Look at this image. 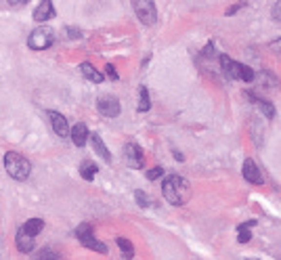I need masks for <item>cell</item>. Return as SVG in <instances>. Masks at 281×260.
I'll return each instance as SVG.
<instances>
[{
    "label": "cell",
    "mask_w": 281,
    "mask_h": 260,
    "mask_svg": "<svg viewBox=\"0 0 281 260\" xmlns=\"http://www.w3.org/2000/svg\"><path fill=\"white\" fill-rule=\"evenodd\" d=\"M174 158H177V160H181V161L185 160V158H182V153H179V151H174Z\"/></svg>",
    "instance_id": "1f68e13d"
},
{
    "label": "cell",
    "mask_w": 281,
    "mask_h": 260,
    "mask_svg": "<svg viewBox=\"0 0 281 260\" xmlns=\"http://www.w3.org/2000/svg\"><path fill=\"white\" fill-rule=\"evenodd\" d=\"M69 139H72V143L76 147H84L88 140V128L84 124H76L72 130H69Z\"/></svg>",
    "instance_id": "8fae6325"
},
{
    "label": "cell",
    "mask_w": 281,
    "mask_h": 260,
    "mask_svg": "<svg viewBox=\"0 0 281 260\" xmlns=\"http://www.w3.org/2000/svg\"><path fill=\"white\" fill-rule=\"evenodd\" d=\"M135 198H137V201H139V206H140V208H149V206H151V198H149L147 193L137 191V193H135Z\"/></svg>",
    "instance_id": "603a6c76"
},
{
    "label": "cell",
    "mask_w": 281,
    "mask_h": 260,
    "mask_svg": "<svg viewBox=\"0 0 281 260\" xmlns=\"http://www.w3.org/2000/svg\"><path fill=\"white\" fill-rule=\"evenodd\" d=\"M161 191H164L166 201H170L172 206H185L191 200V185L179 174H170L161 185Z\"/></svg>",
    "instance_id": "6da1fadb"
},
{
    "label": "cell",
    "mask_w": 281,
    "mask_h": 260,
    "mask_svg": "<svg viewBox=\"0 0 281 260\" xmlns=\"http://www.w3.org/2000/svg\"><path fill=\"white\" fill-rule=\"evenodd\" d=\"M224 72H227L231 78H235V80H240V72H241V63H237V61H233L231 59V63L227 67H224Z\"/></svg>",
    "instance_id": "44dd1931"
},
{
    "label": "cell",
    "mask_w": 281,
    "mask_h": 260,
    "mask_svg": "<svg viewBox=\"0 0 281 260\" xmlns=\"http://www.w3.org/2000/svg\"><path fill=\"white\" fill-rule=\"evenodd\" d=\"M55 17V6L51 0H44V2H40L36 9H34V19L36 21H48V19H53Z\"/></svg>",
    "instance_id": "9c48e42d"
},
{
    "label": "cell",
    "mask_w": 281,
    "mask_h": 260,
    "mask_svg": "<svg viewBox=\"0 0 281 260\" xmlns=\"http://www.w3.org/2000/svg\"><path fill=\"white\" fill-rule=\"evenodd\" d=\"M240 80H243V82H252V80H254V72H252V69H250L248 65H241Z\"/></svg>",
    "instance_id": "cb8c5ba5"
},
{
    "label": "cell",
    "mask_w": 281,
    "mask_h": 260,
    "mask_svg": "<svg viewBox=\"0 0 281 260\" xmlns=\"http://www.w3.org/2000/svg\"><path fill=\"white\" fill-rule=\"evenodd\" d=\"M4 168H6V172H9V177H13L15 180H25L32 172V164L17 151L4 153Z\"/></svg>",
    "instance_id": "7a4b0ae2"
},
{
    "label": "cell",
    "mask_w": 281,
    "mask_h": 260,
    "mask_svg": "<svg viewBox=\"0 0 281 260\" xmlns=\"http://www.w3.org/2000/svg\"><path fill=\"white\" fill-rule=\"evenodd\" d=\"M55 42V32L51 30V27H36L30 38H27V46L32 48V51H46L48 46H51Z\"/></svg>",
    "instance_id": "3957f363"
},
{
    "label": "cell",
    "mask_w": 281,
    "mask_h": 260,
    "mask_svg": "<svg viewBox=\"0 0 281 260\" xmlns=\"http://www.w3.org/2000/svg\"><path fill=\"white\" fill-rule=\"evenodd\" d=\"M105 72H107V76H109V78L118 80V72H116V67H114V65H105Z\"/></svg>",
    "instance_id": "83f0119b"
},
{
    "label": "cell",
    "mask_w": 281,
    "mask_h": 260,
    "mask_svg": "<svg viewBox=\"0 0 281 260\" xmlns=\"http://www.w3.org/2000/svg\"><path fill=\"white\" fill-rule=\"evenodd\" d=\"M21 229H23V233H25V235L36 237V235L40 233V231L44 229V220H42V219H30V220H27Z\"/></svg>",
    "instance_id": "5bb4252c"
},
{
    "label": "cell",
    "mask_w": 281,
    "mask_h": 260,
    "mask_svg": "<svg viewBox=\"0 0 281 260\" xmlns=\"http://www.w3.org/2000/svg\"><path fill=\"white\" fill-rule=\"evenodd\" d=\"M97 172H99V166L95 164V161H90V160H84L82 164H80V177L84 180H93L97 177Z\"/></svg>",
    "instance_id": "4fadbf2b"
},
{
    "label": "cell",
    "mask_w": 281,
    "mask_h": 260,
    "mask_svg": "<svg viewBox=\"0 0 281 260\" xmlns=\"http://www.w3.org/2000/svg\"><path fill=\"white\" fill-rule=\"evenodd\" d=\"M271 48H273L275 53H281V38L275 40V42H271Z\"/></svg>",
    "instance_id": "f546056e"
},
{
    "label": "cell",
    "mask_w": 281,
    "mask_h": 260,
    "mask_svg": "<svg viewBox=\"0 0 281 260\" xmlns=\"http://www.w3.org/2000/svg\"><path fill=\"white\" fill-rule=\"evenodd\" d=\"M151 107V101H149V90H147L145 86L140 88V103H139V111L140 114H145V111H149Z\"/></svg>",
    "instance_id": "ffe728a7"
},
{
    "label": "cell",
    "mask_w": 281,
    "mask_h": 260,
    "mask_svg": "<svg viewBox=\"0 0 281 260\" xmlns=\"http://www.w3.org/2000/svg\"><path fill=\"white\" fill-rule=\"evenodd\" d=\"M237 231H240V235H237V241H240V243H248L252 240V231L248 227L240 224V229H237Z\"/></svg>",
    "instance_id": "7402d4cb"
},
{
    "label": "cell",
    "mask_w": 281,
    "mask_h": 260,
    "mask_svg": "<svg viewBox=\"0 0 281 260\" xmlns=\"http://www.w3.org/2000/svg\"><path fill=\"white\" fill-rule=\"evenodd\" d=\"M241 174L243 179L252 182V185H262V174L258 170V166L254 164V160H245L243 166H241Z\"/></svg>",
    "instance_id": "52a82bcc"
},
{
    "label": "cell",
    "mask_w": 281,
    "mask_h": 260,
    "mask_svg": "<svg viewBox=\"0 0 281 260\" xmlns=\"http://www.w3.org/2000/svg\"><path fill=\"white\" fill-rule=\"evenodd\" d=\"M97 107H99V114L105 116V118H118L120 116V101L116 99V97H109V95H105L99 99V103H97Z\"/></svg>",
    "instance_id": "8992f818"
},
{
    "label": "cell",
    "mask_w": 281,
    "mask_h": 260,
    "mask_svg": "<svg viewBox=\"0 0 281 260\" xmlns=\"http://www.w3.org/2000/svg\"><path fill=\"white\" fill-rule=\"evenodd\" d=\"M271 17L275 19V21H281V0L277 4H273V9H271Z\"/></svg>",
    "instance_id": "484cf974"
},
{
    "label": "cell",
    "mask_w": 281,
    "mask_h": 260,
    "mask_svg": "<svg viewBox=\"0 0 281 260\" xmlns=\"http://www.w3.org/2000/svg\"><path fill=\"white\" fill-rule=\"evenodd\" d=\"M250 97H252V99H254V101L258 103V107H261V109H262V114H264L266 118H275V109H273V105H271L269 101H262V99H256V97H254V95H252V93H250Z\"/></svg>",
    "instance_id": "d6986e66"
},
{
    "label": "cell",
    "mask_w": 281,
    "mask_h": 260,
    "mask_svg": "<svg viewBox=\"0 0 281 260\" xmlns=\"http://www.w3.org/2000/svg\"><path fill=\"white\" fill-rule=\"evenodd\" d=\"M243 6H245V2L233 4V6H231V9H227V15H233V13H237V11H240V9H243Z\"/></svg>",
    "instance_id": "f1b7e54d"
},
{
    "label": "cell",
    "mask_w": 281,
    "mask_h": 260,
    "mask_svg": "<svg viewBox=\"0 0 281 260\" xmlns=\"http://www.w3.org/2000/svg\"><path fill=\"white\" fill-rule=\"evenodd\" d=\"M48 118H51L55 135H59L61 139L69 137V126H67V118L65 116H61L59 111H48Z\"/></svg>",
    "instance_id": "ba28073f"
},
{
    "label": "cell",
    "mask_w": 281,
    "mask_h": 260,
    "mask_svg": "<svg viewBox=\"0 0 281 260\" xmlns=\"http://www.w3.org/2000/svg\"><path fill=\"white\" fill-rule=\"evenodd\" d=\"M248 260H254V258H248Z\"/></svg>",
    "instance_id": "d6a6232c"
},
{
    "label": "cell",
    "mask_w": 281,
    "mask_h": 260,
    "mask_svg": "<svg viewBox=\"0 0 281 260\" xmlns=\"http://www.w3.org/2000/svg\"><path fill=\"white\" fill-rule=\"evenodd\" d=\"M36 260H63V258H61L59 252H55L53 248H42V250L38 252Z\"/></svg>",
    "instance_id": "ac0fdd59"
},
{
    "label": "cell",
    "mask_w": 281,
    "mask_h": 260,
    "mask_svg": "<svg viewBox=\"0 0 281 260\" xmlns=\"http://www.w3.org/2000/svg\"><path fill=\"white\" fill-rule=\"evenodd\" d=\"M118 248L122 250L124 258H132V256H135V245H132L128 240H124V237H120V240H118Z\"/></svg>",
    "instance_id": "e0dca14e"
},
{
    "label": "cell",
    "mask_w": 281,
    "mask_h": 260,
    "mask_svg": "<svg viewBox=\"0 0 281 260\" xmlns=\"http://www.w3.org/2000/svg\"><path fill=\"white\" fill-rule=\"evenodd\" d=\"M80 72L84 74V78H88L90 82H97V84L103 82V74L97 72V69L90 65V63H82V65H80Z\"/></svg>",
    "instance_id": "2e32d148"
},
{
    "label": "cell",
    "mask_w": 281,
    "mask_h": 260,
    "mask_svg": "<svg viewBox=\"0 0 281 260\" xmlns=\"http://www.w3.org/2000/svg\"><path fill=\"white\" fill-rule=\"evenodd\" d=\"M124 160L128 161L130 168H143L145 166V153L137 143H126L124 145Z\"/></svg>",
    "instance_id": "5b68a950"
},
{
    "label": "cell",
    "mask_w": 281,
    "mask_h": 260,
    "mask_svg": "<svg viewBox=\"0 0 281 260\" xmlns=\"http://www.w3.org/2000/svg\"><path fill=\"white\" fill-rule=\"evenodd\" d=\"M15 241H17L19 252H23V254H27V252H32V250H34V245H36V241H34V237L25 235V233H23V229H19V231H17Z\"/></svg>",
    "instance_id": "7c38bea8"
},
{
    "label": "cell",
    "mask_w": 281,
    "mask_h": 260,
    "mask_svg": "<svg viewBox=\"0 0 281 260\" xmlns=\"http://www.w3.org/2000/svg\"><path fill=\"white\" fill-rule=\"evenodd\" d=\"M161 174H164V168H161V166H156V168H151V170L147 172V179H149V180H158Z\"/></svg>",
    "instance_id": "d4e9b609"
},
{
    "label": "cell",
    "mask_w": 281,
    "mask_h": 260,
    "mask_svg": "<svg viewBox=\"0 0 281 260\" xmlns=\"http://www.w3.org/2000/svg\"><path fill=\"white\" fill-rule=\"evenodd\" d=\"M88 139H90V143H93V149L97 151V156H99L103 161H107V164H111V153H109V149L105 147V143H103V139H101V135H88Z\"/></svg>",
    "instance_id": "30bf717a"
},
{
    "label": "cell",
    "mask_w": 281,
    "mask_h": 260,
    "mask_svg": "<svg viewBox=\"0 0 281 260\" xmlns=\"http://www.w3.org/2000/svg\"><path fill=\"white\" fill-rule=\"evenodd\" d=\"M212 51H214V44H208L206 48H203V55H206V57H210V55H212Z\"/></svg>",
    "instance_id": "4dcf8cb0"
},
{
    "label": "cell",
    "mask_w": 281,
    "mask_h": 260,
    "mask_svg": "<svg viewBox=\"0 0 281 260\" xmlns=\"http://www.w3.org/2000/svg\"><path fill=\"white\" fill-rule=\"evenodd\" d=\"M135 13L137 17L140 19V23L145 25H153L158 19V11H156V4L151 0H137L135 2Z\"/></svg>",
    "instance_id": "277c9868"
},
{
    "label": "cell",
    "mask_w": 281,
    "mask_h": 260,
    "mask_svg": "<svg viewBox=\"0 0 281 260\" xmlns=\"http://www.w3.org/2000/svg\"><path fill=\"white\" fill-rule=\"evenodd\" d=\"M67 36L72 38V40H74V38H82V32L76 30V27H67Z\"/></svg>",
    "instance_id": "4316f807"
},
{
    "label": "cell",
    "mask_w": 281,
    "mask_h": 260,
    "mask_svg": "<svg viewBox=\"0 0 281 260\" xmlns=\"http://www.w3.org/2000/svg\"><path fill=\"white\" fill-rule=\"evenodd\" d=\"M82 245H86V248H90V250H97L99 254H107V245H105L103 241H99L95 237V233L93 235H88V237H82Z\"/></svg>",
    "instance_id": "9a60e30c"
}]
</instances>
